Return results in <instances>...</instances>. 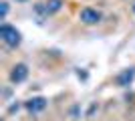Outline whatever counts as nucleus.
<instances>
[{
  "label": "nucleus",
  "mask_w": 135,
  "mask_h": 121,
  "mask_svg": "<svg viewBox=\"0 0 135 121\" xmlns=\"http://www.w3.org/2000/svg\"><path fill=\"white\" fill-rule=\"evenodd\" d=\"M0 36H2V40H4L8 46H18L20 45V32H18L14 26H10V24H2V26H0Z\"/></svg>",
  "instance_id": "obj_1"
},
{
  "label": "nucleus",
  "mask_w": 135,
  "mask_h": 121,
  "mask_svg": "<svg viewBox=\"0 0 135 121\" xmlns=\"http://www.w3.org/2000/svg\"><path fill=\"white\" fill-rule=\"evenodd\" d=\"M61 6H62V0H46V2H38L36 4V12H40L42 16H49V14L59 12Z\"/></svg>",
  "instance_id": "obj_2"
},
{
  "label": "nucleus",
  "mask_w": 135,
  "mask_h": 121,
  "mask_svg": "<svg viewBox=\"0 0 135 121\" xmlns=\"http://www.w3.org/2000/svg\"><path fill=\"white\" fill-rule=\"evenodd\" d=\"M81 20L85 24H97L101 20V12L95 10V8H83L81 10Z\"/></svg>",
  "instance_id": "obj_3"
},
{
  "label": "nucleus",
  "mask_w": 135,
  "mask_h": 121,
  "mask_svg": "<svg viewBox=\"0 0 135 121\" xmlns=\"http://www.w3.org/2000/svg\"><path fill=\"white\" fill-rule=\"evenodd\" d=\"M26 77H28V67H26V65H22V63H18L16 67L12 69V73H10L12 83H22Z\"/></svg>",
  "instance_id": "obj_4"
},
{
  "label": "nucleus",
  "mask_w": 135,
  "mask_h": 121,
  "mask_svg": "<svg viewBox=\"0 0 135 121\" xmlns=\"http://www.w3.org/2000/svg\"><path fill=\"white\" fill-rule=\"evenodd\" d=\"M45 107H46V99L45 97H32L26 103V109L30 111V113H40V111H45Z\"/></svg>",
  "instance_id": "obj_5"
},
{
  "label": "nucleus",
  "mask_w": 135,
  "mask_h": 121,
  "mask_svg": "<svg viewBox=\"0 0 135 121\" xmlns=\"http://www.w3.org/2000/svg\"><path fill=\"white\" fill-rule=\"evenodd\" d=\"M133 77H135V69H125L123 73H119V75L115 77V83H117L119 87H125L133 81Z\"/></svg>",
  "instance_id": "obj_6"
},
{
  "label": "nucleus",
  "mask_w": 135,
  "mask_h": 121,
  "mask_svg": "<svg viewBox=\"0 0 135 121\" xmlns=\"http://www.w3.org/2000/svg\"><path fill=\"white\" fill-rule=\"evenodd\" d=\"M6 12H8V4H6V2H2V18L6 16Z\"/></svg>",
  "instance_id": "obj_7"
},
{
  "label": "nucleus",
  "mask_w": 135,
  "mask_h": 121,
  "mask_svg": "<svg viewBox=\"0 0 135 121\" xmlns=\"http://www.w3.org/2000/svg\"><path fill=\"white\" fill-rule=\"evenodd\" d=\"M18 2H24V0H18Z\"/></svg>",
  "instance_id": "obj_8"
},
{
  "label": "nucleus",
  "mask_w": 135,
  "mask_h": 121,
  "mask_svg": "<svg viewBox=\"0 0 135 121\" xmlns=\"http://www.w3.org/2000/svg\"><path fill=\"white\" fill-rule=\"evenodd\" d=\"M133 8H135V6H133Z\"/></svg>",
  "instance_id": "obj_9"
}]
</instances>
